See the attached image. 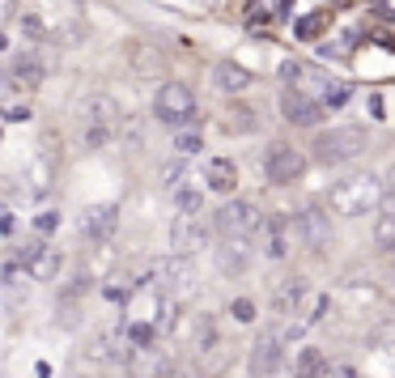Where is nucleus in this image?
I'll list each match as a JSON object with an SVG mask.
<instances>
[{"mask_svg":"<svg viewBox=\"0 0 395 378\" xmlns=\"http://www.w3.org/2000/svg\"><path fill=\"white\" fill-rule=\"evenodd\" d=\"M4 89H9V72L0 68V94H4Z\"/></svg>","mask_w":395,"mask_h":378,"instance_id":"obj_32","label":"nucleus"},{"mask_svg":"<svg viewBox=\"0 0 395 378\" xmlns=\"http://www.w3.org/2000/svg\"><path fill=\"white\" fill-rule=\"evenodd\" d=\"M157 340V328L149 323V319H140V323H128V345L132 349H149Z\"/></svg>","mask_w":395,"mask_h":378,"instance_id":"obj_21","label":"nucleus"},{"mask_svg":"<svg viewBox=\"0 0 395 378\" xmlns=\"http://www.w3.org/2000/svg\"><path fill=\"white\" fill-rule=\"evenodd\" d=\"M264 226V213L251 200H226L217 209V234L221 238H251Z\"/></svg>","mask_w":395,"mask_h":378,"instance_id":"obj_4","label":"nucleus"},{"mask_svg":"<svg viewBox=\"0 0 395 378\" xmlns=\"http://www.w3.org/2000/svg\"><path fill=\"white\" fill-rule=\"evenodd\" d=\"M366 145H370V132L357 128V123H345V128H328V132L315 136V157L323 166H345V162L362 157Z\"/></svg>","mask_w":395,"mask_h":378,"instance_id":"obj_2","label":"nucleus"},{"mask_svg":"<svg viewBox=\"0 0 395 378\" xmlns=\"http://www.w3.org/2000/svg\"><path fill=\"white\" fill-rule=\"evenodd\" d=\"M328 26V13H311L298 21V38H319V30Z\"/></svg>","mask_w":395,"mask_h":378,"instance_id":"obj_23","label":"nucleus"},{"mask_svg":"<svg viewBox=\"0 0 395 378\" xmlns=\"http://www.w3.org/2000/svg\"><path fill=\"white\" fill-rule=\"evenodd\" d=\"M204 243H208V226L200 221V217H174V226H170V247H174V255H183V260H191L196 251H204Z\"/></svg>","mask_w":395,"mask_h":378,"instance_id":"obj_8","label":"nucleus"},{"mask_svg":"<svg viewBox=\"0 0 395 378\" xmlns=\"http://www.w3.org/2000/svg\"><path fill=\"white\" fill-rule=\"evenodd\" d=\"M85 128H94V132H115V128H119V102L106 98V94L89 98V106H85Z\"/></svg>","mask_w":395,"mask_h":378,"instance_id":"obj_15","label":"nucleus"},{"mask_svg":"<svg viewBox=\"0 0 395 378\" xmlns=\"http://www.w3.org/2000/svg\"><path fill=\"white\" fill-rule=\"evenodd\" d=\"M311 374H328V362H323L319 349H302V357H298V378H311Z\"/></svg>","mask_w":395,"mask_h":378,"instance_id":"obj_22","label":"nucleus"},{"mask_svg":"<svg viewBox=\"0 0 395 378\" xmlns=\"http://www.w3.org/2000/svg\"><path fill=\"white\" fill-rule=\"evenodd\" d=\"M217 268H221L226 277L247 272V268H251V238H221V247H217Z\"/></svg>","mask_w":395,"mask_h":378,"instance_id":"obj_14","label":"nucleus"},{"mask_svg":"<svg viewBox=\"0 0 395 378\" xmlns=\"http://www.w3.org/2000/svg\"><path fill=\"white\" fill-rule=\"evenodd\" d=\"M340 378H362V374H357L353 366H345V370H340Z\"/></svg>","mask_w":395,"mask_h":378,"instance_id":"obj_31","label":"nucleus"},{"mask_svg":"<svg viewBox=\"0 0 395 378\" xmlns=\"http://www.w3.org/2000/svg\"><path fill=\"white\" fill-rule=\"evenodd\" d=\"M17 264H21L34 281H51V277L60 272V255H55L51 247H43L38 238H30V243L17 247Z\"/></svg>","mask_w":395,"mask_h":378,"instance_id":"obj_10","label":"nucleus"},{"mask_svg":"<svg viewBox=\"0 0 395 378\" xmlns=\"http://www.w3.org/2000/svg\"><path fill=\"white\" fill-rule=\"evenodd\" d=\"M281 349H285V340H281V332H260V340L251 345V357H247V370L255 378H268L281 370Z\"/></svg>","mask_w":395,"mask_h":378,"instance_id":"obj_7","label":"nucleus"},{"mask_svg":"<svg viewBox=\"0 0 395 378\" xmlns=\"http://www.w3.org/2000/svg\"><path fill=\"white\" fill-rule=\"evenodd\" d=\"M251 68H243V64H234V60H226V64H217L213 68V85L221 89V94H243V89H251Z\"/></svg>","mask_w":395,"mask_h":378,"instance_id":"obj_16","label":"nucleus"},{"mask_svg":"<svg viewBox=\"0 0 395 378\" xmlns=\"http://www.w3.org/2000/svg\"><path fill=\"white\" fill-rule=\"evenodd\" d=\"M153 115H157L162 123L179 128V123H187V119L196 115V94H191L183 81H166V85L157 89V98H153Z\"/></svg>","mask_w":395,"mask_h":378,"instance_id":"obj_3","label":"nucleus"},{"mask_svg":"<svg viewBox=\"0 0 395 378\" xmlns=\"http://www.w3.org/2000/svg\"><path fill=\"white\" fill-rule=\"evenodd\" d=\"M311 378H328V374H311Z\"/></svg>","mask_w":395,"mask_h":378,"instance_id":"obj_34","label":"nucleus"},{"mask_svg":"<svg viewBox=\"0 0 395 378\" xmlns=\"http://www.w3.org/2000/svg\"><path fill=\"white\" fill-rule=\"evenodd\" d=\"M9 77H13L9 85L38 89V85H43V64H38V55H34V51H21V55L13 60V72H9Z\"/></svg>","mask_w":395,"mask_h":378,"instance_id":"obj_17","label":"nucleus"},{"mask_svg":"<svg viewBox=\"0 0 395 378\" xmlns=\"http://www.w3.org/2000/svg\"><path fill=\"white\" fill-rule=\"evenodd\" d=\"M204 179H208V187H213V191H221V196H226V191H234V187H238V166H234V162H226V157H213V162L204 166Z\"/></svg>","mask_w":395,"mask_h":378,"instance_id":"obj_18","label":"nucleus"},{"mask_svg":"<svg viewBox=\"0 0 395 378\" xmlns=\"http://www.w3.org/2000/svg\"><path fill=\"white\" fill-rule=\"evenodd\" d=\"M153 281H157V294L174 302V298H183V294L196 289V264L183 260V255H170V260H162L153 268Z\"/></svg>","mask_w":395,"mask_h":378,"instance_id":"obj_5","label":"nucleus"},{"mask_svg":"<svg viewBox=\"0 0 395 378\" xmlns=\"http://www.w3.org/2000/svg\"><path fill=\"white\" fill-rule=\"evenodd\" d=\"M294 230H298V238H302L306 251H323L328 238H332V226H328V213L323 209H302L294 217Z\"/></svg>","mask_w":395,"mask_h":378,"instance_id":"obj_11","label":"nucleus"},{"mask_svg":"<svg viewBox=\"0 0 395 378\" xmlns=\"http://www.w3.org/2000/svg\"><path fill=\"white\" fill-rule=\"evenodd\" d=\"M255 128V111L251 106H230L221 115V132H251Z\"/></svg>","mask_w":395,"mask_h":378,"instance_id":"obj_19","label":"nucleus"},{"mask_svg":"<svg viewBox=\"0 0 395 378\" xmlns=\"http://www.w3.org/2000/svg\"><path fill=\"white\" fill-rule=\"evenodd\" d=\"M174 149H179L183 157H191V153H200L204 145H200V136H196V132H179V136H174Z\"/></svg>","mask_w":395,"mask_h":378,"instance_id":"obj_25","label":"nucleus"},{"mask_svg":"<svg viewBox=\"0 0 395 378\" xmlns=\"http://www.w3.org/2000/svg\"><path fill=\"white\" fill-rule=\"evenodd\" d=\"M281 115H285L289 123H298V128H315V123L323 119V102L311 98L306 89H285V94H281Z\"/></svg>","mask_w":395,"mask_h":378,"instance_id":"obj_9","label":"nucleus"},{"mask_svg":"<svg viewBox=\"0 0 395 378\" xmlns=\"http://www.w3.org/2000/svg\"><path fill=\"white\" fill-rule=\"evenodd\" d=\"M174 200H179V213H183V217H196V213H200V204H204V196H200V191H179Z\"/></svg>","mask_w":395,"mask_h":378,"instance_id":"obj_24","label":"nucleus"},{"mask_svg":"<svg viewBox=\"0 0 395 378\" xmlns=\"http://www.w3.org/2000/svg\"><path fill=\"white\" fill-rule=\"evenodd\" d=\"M4 47H9V38H4V34H0V51H4Z\"/></svg>","mask_w":395,"mask_h":378,"instance_id":"obj_33","label":"nucleus"},{"mask_svg":"<svg viewBox=\"0 0 395 378\" xmlns=\"http://www.w3.org/2000/svg\"><path fill=\"white\" fill-rule=\"evenodd\" d=\"M115 226H119V209H115V204H89V209L81 213V238L102 243V238L115 234Z\"/></svg>","mask_w":395,"mask_h":378,"instance_id":"obj_13","label":"nucleus"},{"mask_svg":"<svg viewBox=\"0 0 395 378\" xmlns=\"http://www.w3.org/2000/svg\"><path fill=\"white\" fill-rule=\"evenodd\" d=\"M4 17H13V0H0V21Z\"/></svg>","mask_w":395,"mask_h":378,"instance_id":"obj_30","label":"nucleus"},{"mask_svg":"<svg viewBox=\"0 0 395 378\" xmlns=\"http://www.w3.org/2000/svg\"><path fill=\"white\" fill-rule=\"evenodd\" d=\"M302 170H306V157H302L298 149H289V145H272L268 157H264V174H268V183H277V187L302 179Z\"/></svg>","mask_w":395,"mask_h":378,"instance_id":"obj_6","label":"nucleus"},{"mask_svg":"<svg viewBox=\"0 0 395 378\" xmlns=\"http://www.w3.org/2000/svg\"><path fill=\"white\" fill-rule=\"evenodd\" d=\"M55 226H60V213H51V209H47V213H38V234L55 230Z\"/></svg>","mask_w":395,"mask_h":378,"instance_id":"obj_29","label":"nucleus"},{"mask_svg":"<svg viewBox=\"0 0 395 378\" xmlns=\"http://www.w3.org/2000/svg\"><path fill=\"white\" fill-rule=\"evenodd\" d=\"M281 77H285L289 85H298V77H302V64H298V60H285V64H281Z\"/></svg>","mask_w":395,"mask_h":378,"instance_id":"obj_27","label":"nucleus"},{"mask_svg":"<svg viewBox=\"0 0 395 378\" xmlns=\"http://www.w3.org/2000/svg\"><path fill=\"white\" fill-rule=\"evenodd\" d=\"M230 315H234L238 323H251V319H255V302H247V298H238V302L230 306Z\"/></svg>","mask_w":395,"mask_h":378,"instance_id":"obj_26","label":"nucleus"},{"mask_svg":"<svg viewBox=\"0 0 395 378\" xmlns=\"http://www.w3.org/2000/svg\"><path fill=\"white\" fill-rule=\"evenodd\" d=\"M328 204H332V213H340V217L374 213V209L383 204V179H379V174H353V179H345V183L332 187Z\"/></svg>","mask_w":395,"mask_h":378,"instance_id":"obj_1","label":"nucleus"},{"mask_svg":"<svg viewBox=\"0 0 395 378\" xmlns=\"http://www.w3.org/2000/svg\"><path fill=\"white\" fill-rule=\"evenodd\" d=\"M374 243H379V251H391L395 247V213H391V204H387L383 217L374 221Z\"/></svg>","mask_w":395,"mask_h":378,"instance_id":"obj_20","label":"nucleus"},{"mask_svg":"<svg viewBox=\"0 0 395 378\" xmlns=\"http://www.w3.org/2000/svg\"><path fill=\"white\" fill-rule=\"evenodd\" d=\"M123 366H128V378H170V353H162L157 345L132 349Z\"/></svg>","mask_w":395,"mask_h":378,"instance_id":"obj_12","label":"nucleus"},{"mask_svg":"<svg viewBox=\"0 0 395 378\" xmlns=\"http://www.w3.org/2000/svg\"><path fill=\"white\" fill-rule=\"evenodd\" d=\"M4 119H9V123H26V119H30V106H26V102H21V106H4Z\"/></svg>","mask_w":395,"mask_h":378,"instance_id":"obj_28","label":"nucleus"}]
</instances>
